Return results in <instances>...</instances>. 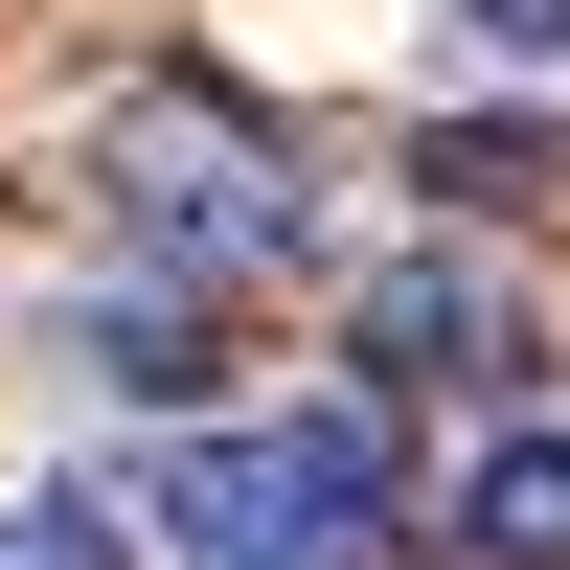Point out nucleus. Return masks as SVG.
I'll use <instances>...</instances> for the list:
<instances>
[{
	"instance_id": "obj_1",
	"label": "nucleus",
	"mask_w": 570,
	"mask_h": 570,
	"mask_svg": "<svg viewBox=\"0 0 570 570\" xmlns=\"http://www.w3.org/2000/svg\"><path fill=\"white\" fill-rule=\"evenodd\" d=\"M137 570H389V434L365 411H320V434H160L115 480Z\"/></svg>"
},
{
	"instance_id": "obj_2",
	"label": "nucleus",
	"mask_w": 570,
	"mask_h": 570,
	"mask_svg": "<svg viewBox=\"0 0 570 570\" xmlns=\"http://www.w3.org/2000/svg\"><path fill=\"white\" fill-rule=\"evenodd\" d=\"M115 252L183 274V297H228V274H297L320 252V183L274 160L252 115H206V91H137L115 115Z\"/></svg>"
},
{
	"instance_id": "obj_6",
	"label": "nucleus",
	"mask_w": 570,
	"mask_h": 570,
	"mask_svg": "<svg viewBox=\"0 0 570 570\" xmlns=\"http://www.w3.org/2000/svg\"><path fill=\"white\" fill-rule=\"evenodd\" d=\"M456 23H480L502 69H570V0H456Z\"/></svg>"
},
{
	"instance_id": "obj_5",
	"label": "nucleus",
	"mask_w": 570,
	"mask_h": 570,
	"mask_svg": "<svg viewBox=\"0 0 570 570\" xmlns=\"http://www.w3.org/2000/svg\"><path fill=\"white\" fill-rule=\"evenodd\" d=\"M0 570H137L91 480H0Z\"/></svg>"
},
{
	"instance_id": "obj_3",
	"label": "nucleus",
	"mask_w": 570,
	"mask_h": 570,
	"mask_svg": "<svg viewBox=\"0 0 570 570\" xmlns=\"http://www.w3.org/2000/svg\"><path fill=\"white\" fill-rule=\"evenodd\" d=\"M343 365H365V411H411V389H480L502 411L548 365V320H525V274H480V252H389L343 297Z\"/></svg>"
},
{
	"instance_id": "obj_4",
	"label": "nucleus",
	"mask_w": 570,
	"mask_h": 570,
	"mask_svg": "<svg viewBox=\"0 0 570 570\" xmlns=\"http://www.w3.org/2000/svg\"><path fill=\"white\" fill-rule=\"evenodd\" d=\"M456 548L480 570H570V434L548 411H502V434L456 456Z\"/></svg>"
}]
</instances>
